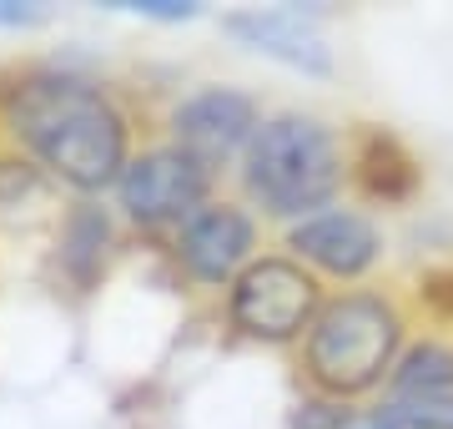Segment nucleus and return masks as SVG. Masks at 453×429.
Segmentation results:
<instances>
[{
    "instance_id": "obj_1",
    "label": "nucleus",
    "mask_w": 453,
    "mask_h": 429,
    "mask_svg": "<svg viewBox=\"0 0 453 429\" xmlns=\"http://www.w3.org/2000/svg\"><path fill=\"white\" fill-rule=\"evenodd\" d=\"M157 116L101 71L35 56L0 66V152L20 157L61 198H111Z\"/></svg>"
},
{
    "instance_id": "obj_2",
    "label": "nucleus",
    "mask_w": 453,
    "mask_h": 429,
    "mask_svg": "<svg viewBox=\"0 0 453 429\" xmlns=\"http://www.w3.org/2000/svg\"><path fill=\"white\" fill-rule=\"evenodd\" d=\"M413 333H418L413 288L388 278L338 288L318 308L308 339L288 354L292 384L348 404H378Z\"/></svg>"
},
{
    "instance_id": "obj_3",
    "label": "nucleus",
    "mask_w": 453,
    "mask_h": 429,
    "mask_svg": "<svg viewBox=\"0 0 453 429\" xmlns=\"http://www.w3.org/2000/svg\"><path fill=\"white\" fill-rule=\"evenodd\" d=\"M267 228H292L353 198V127L312 106H267L247 157L226 182Z\"/></svg>"
},
{
    "instance_id": "obj_4",
    "label": "nucleus",
    "mask_w": 453,
    "mask_h": 429,
    "mask_svg": "<svg viewBox=\"0 0 453 429\" xmlns=\"http://www.w3.org/2000/svg\"><path fill=\"white\" fill-rule=\"evenodd\" d=\"M323 303H327V288L288 248H277V238H273L242 268V278L211 303V324H217V333L226 344L292 354L308 339Z\"/></svg>"
},
{
    "instance_id": "obj_5",
    "label": "nucleus",
    "mask_w": 453,
    "mask_h": 429,
    "mask_svg": "<svg viewBox=\"0 0 453 429\" xmlns=\"http://www.w3.org/2000/svg\"><path fill=\"white\" fill-rule=\"evenodd\" d=\"M226 182H217L207 167L187 157L177 142H166L162 132H151L142 147L131 152V162L121 167V177L111 187V207L121 217V228L131 232V243L162 248L166 238L196 213L207 207Z\"/></svg>"
},
{
    "instance_id": "obj_6",
    "label": "nucleus",
    "mask_w": 453,
    "mask_h": 429,
    "mask_svg": "<svg viewBox=\"0 0 453 429\" xmlns=\"http://www.w3.org/2000/svg\"><path fill=\"white\" fill-rule=\"evenodd\" d=\"M267 222L247 207L232 187H222L207 207H196L162 248V263L192 303H217V298L242 278V268L267 248Z\"/></svg>"
},
{
    "instance_id": "obj_7",
    "label": "nucleus",
    "mask_w": 453,
    "mask_h": 429,
    "mask_svg": "<svg viewBox=\"0 0 453 429\" xmlns=\"http://www.w3.org/2000/svg\"><path fill=\"white\" fill-rule=\"evenodd\" d=\"M262 116V97L252 86H237V82H196L187 91L166 101L151 132H162L166 142H177L187 157L207 167L217 182H232L237 162L247 157L252 136H257Z\"/></svg>"
},
{
    "instance_id": "obj_8",
    "label": "nucleus",
    "mask_w": 453,
    "mask_h": 429,
    "mask_svg": "<svg viewBox=\"0 0 453 429\" xmlns=\"http://www.w3.org/2000/svg\"><path fill=\"white\" fill-rule=\"evenodd\" d=\"M277 248H288L327 293H338V288H363V283L383 278L393 238L372 207L348 198V202H333L323 213L303 217V222H292V228H282L277 232Z\"/></svg>"
},
{
    "instance_id": "obj_9",
    "label": "nucleus",
    "mask_w": 453,
    "mask_h": 429,
    "mask_svg": "<svg viewBox=\"0 0 453 429\" xmlns=\"http://www.w3.org/2000/svg\"><path fill=\"white\" fill-rule=\"evenodd\" d=\"M131 232L106 198H65L46 243V283L65 303H86L106 288L116 263L127 258Z\"/></svg>"
},
{
    "instance_id": "obj_10",
    "label": "nucleus",
    "mask_w": 453,
    "mask_h": 429,
    "mask_svg": "<svg viewBox=\"0 0 453 429\" xmlns=\"http://www.w3.org/2000/svg\"><path fill=\"white\" fill-rule=\"evenodd\" d=\"M222 35L237 51L273 61V66L303 76V82H327L338 71V51L327 35V11L323 5H237L222 11Z\"/></svg>"
},
{
    "instance_id": "obj_11",
    "label": "nucleus",
    "mask_w": 453,
    "mask_h": 429,
    "mask_svg": "<svg viewBox=\"0 0 453 429\" xmlns=\"http://www.w3.org/2000/svg\"><path fill=\"white\" fill-rule=\"evenodd\" d=\"M423 192V162L398 132L378 121H353V202L363 207H408Z\"/></svg>"
},
{
    "instance_id": "obj_12",
    "label": "nucleus",
    "mask_w": 453,
    "mask_h": 429,
    "mask_svg": "<svg viewBox=\"0 0 453 429\" xmlns=\"http://www.w3.org/2000/svg\"><path fill=\"white\" fill-rule=\"evenodd\" d=\"M434 394H453V329L418 324V333L398 354V369H393L383 399H434Z\"/></svg>"
},
{
    "instance_id": "obj_13",
    "label": "nucleus",
    "mask_w": 453,
    "mask_h": 429,
    "mask_svg": "<svg viewBox=\"0 0 453 429\" xmlns=\"http://www.w3.org/2000/svg\"><path fill=\"white\" fill-rule=\"evenodd\" d=\"M363 414H368V404H348V399L297 389L288 414H282V429H357Z\"/></svg>"
},
{
    "instance_id": "obj_14",
    "label": "nucleus",
    "mask_w": 453,
    "mask_h": 429,
    "mask_svg": "<svg viewBox=\"0 0 453 429\" xmlns=\"http://www.w3.org/2000/svg\"><path fill=\"white\" fill-rule=\"evenodd\" d=\"M372 410L393 429H453V394L434 399H378Z\"/></svg>"
},
{
    "instance_id": "obj_15",
    "label": "nucleus",
    "mask_w": 453,
    "mask_h": 429,
    "mask_svg": "<svg viewBox=\"0 0 453 429\" xmlns=\"http://www.w3.org/2000/svg\"><path fill=\"white\" fill-rule=\"evenodd\" d=\"M106 11L151 20V26H192V20L207 16V5H202V0H106Z\"/></svg>"
},
{
    "instance_id": "obj_16",
    "label": "nucleus",
    "mask_w": 453,
    "mask_h": 429,
    "mask_svg": "<svg viewBox=\"0 0 453 429\" xmlns=\"http://www.w3.org/2000/svg\"><path fill=\"white\" fill-rule=\"evenodd\" d=\"M46 20H50V5H46V0H0V31H5V35L41 31Z\"/></svg>"
},
{
    "instance_id": "obj_17",
    "label": "nucleus",
    "mask_w": 453,
    "mask_h": 429,
    "mask_svg": "<svg viewBox=\"0 0 453 429\" xmlns=\"http://www.w3.org/2000/svg\"><path fill=\"white\" fill-rule=\"evenodd\" d=\"M357 429H393V425H388V419H383V414H378V410H372V404H368V414L357 419Z\"/></svg>"
}]
</instances>
